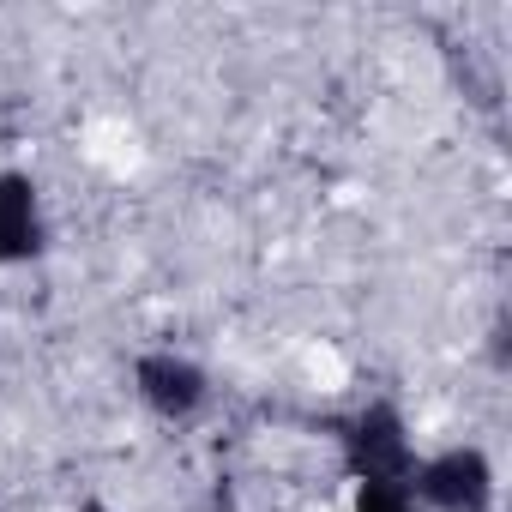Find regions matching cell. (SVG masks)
Segmentation results:
<instances>
[{
    "label": "cell",
    "mask_w": 512,
    "mask_h": 512,
    "mask_svg": "<svg viewBox=\"0 0 512 512\" xmlns=\"http://www.w3.org/2000/svg\"><path fill=\"white\" fill-rule=\"evenodd\" d=\"M338 452H344L350 482H410L416 470V440L398 404H362L338 428Z\"/></svg>",
    "instance_id": "obj_1"
},
{
    "label": "cell",
    "mask_w": 512,
    "mask_h": 512,
    "mask_svg": "<svg viewBox=\"0 0 512 512\" xmlns=\"http://www.w3.org/2000/svg\"><path fill=\"white\" fill-rule=\"evenodd\" d=\"M422 512H494V464L482 446H446L410 470Z\"/></svg>",
    "instance_id": "obj_2"
},
{
    "label": "cell",
    "mask_w": 512,
    "mask_h": 512,
    "mask_svg": "<svg viewBox=\"0 0 512 512\" xmlns=\"http://www.w3.org/2000/svg\"><path fill=\"white\" fill-rule=\"evenodd\" d=\"M133 392L157 422H193L211 404V374L181 350H145L133 362Z\"/></svg>",
    "instance_id": "obj_3"
},
{
    "label": "cell",
    "mask_w": 512,
    "mask_h": 512,
    "mask_svg": "<svg viewBox=\"0 0 512 512\" xmlns=\"http://www.w3.org/2000/svg\"><path fill=\"white\" fill-rule=\"evenodd\" d=\"M43 247H49V217L37 181L25 169H0V272L31 266Z\"/></svg>",
    "instance_id": "obj_4"
},
{
    "label": "cell",
    "mask_w": 512,
    "mask_h": 512,
    "mask_svg": "<svg viewBox=\"0 0 512 512\" xmlns=\"http://www.w3.org/2000/svg\"><path fill=\"white\" fill-rule=\"evenodd\" d=\"M356 512H422L410 482H356Z\"/></svg>",
    "instance_id": "obj_5"
},
{
    "label": "cell",
    "mask_w": 512,
    "mask_h": 512,
    "mask_svg": "<svg viewBox=\"0 0 512 512\" xmlns=\"http://www.w3.org/2000/svg\"><path fill=\"white\" fill-rule=\"evenodd\" d=\"M73 512H115V506H109V500H79Z\"/></svg>",
    "instance_id": "obj_6"
}]
</instances>
